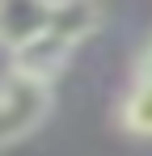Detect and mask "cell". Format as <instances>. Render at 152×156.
<instances>
[{
  "instance_id": "1",
  "label": "cell",
  "mask_w": 152,
  "mask_h": 156,
  "mask_svg": "<svg viewBox=\"0 0 152 156\" xmlns=\"http://www.w3.org/2000/svg\"><path fill=\"white\" fill-rule=\"evenodd\" d=\"M97 26H101V4L97 0H55L47 30L30 47L9 55V68L55 84V76H63V68L72 63V55L97 34Z\"/></svg>"
},
{
  "instance_id": "2",
  "label": "cell",
  "mask_w": 152,
  "mask_h": 156,
  "mask_svg": "<svg viewBox=\"0 0 152 156\" xmlns=\"http://www.w3.org/2000/svg\"><path fill=\"white\" fill-rule=\"evenodd\" d=\"M51 105H55V84L9 68L0 76V152L30 139L51 118Z\"/></svg>"
},
{
  "instance_id": "3",
  "label": "cell",
  "mask_w": 152,
  "mask_h": 156,
  "mask_svg": "<svg viewBox=\"0 0 152 156\" xmlns=\"http://www.w3.org/2000/svg\"><path fill=\"white\" fill-rule=\"evenodd\" d=\"M55 0H0V51L17 55L30 47L51 21Z\"/></svg>"
},
{
  "instance_id": "4",
  "label": "cell",
  "mask_w": 152,
  "mask_h": 156,
  "mask_svg": "<svg viewBox=\"0 0 152 156\" xmlns=\"http://www.w3.org/2000/svg\"><path fill=\"white\" fill-rule=\"evenodd\" d=\"M118 127L139 135V139H152V84L148 80H131V89L118 101Z\"/></svg>"
},
{
  "instance_id": "5",
  "label": "cell",
  "mask_w": 152,
  "mask_h": 156,
  "mask_svg": "<svg viewBox=\"0 0 152 156\" xmlns=\"http://www.w3.org/2000/svg\"><path fill=\"white\" fill-rule=\"evenodd\" d=\"M135 80H148L152 84V42L139 51V59H135Z\"/></svg>"
}]
</instances>
